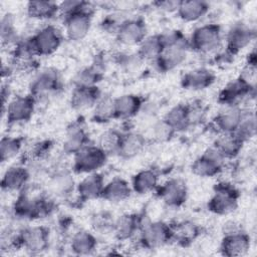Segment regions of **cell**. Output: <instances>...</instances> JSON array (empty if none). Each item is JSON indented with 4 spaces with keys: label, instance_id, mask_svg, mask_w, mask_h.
<instances>
[{
    "label": "cell",
    "instance_id": "obj_1",
    "mask_svg": "<svg viewBox=\"0 0 257 257\" xmlns=\"http://www.w3.org/2000/svg\"><path fill=\"white\" fill-rule=\"evenodd\" d=\"M54 209L52 200L43 195H30L24 189L13 204L15 217L23 220H35L49 215Z\"/></svg>",
    "mask_w": 257,
    "mask_h": 257
},
{
    "label": "cell",
    "instance_id": "obj_2",
    "mask_svg": "<svg viewBox=\"0 0 257 257\" xmlns=\"http://www.w3.org/2000/svg\"><path fill=\"white\" fill-rule=\"evenodd\" d=\"M189 50V39L181 32L172 42L164 47L161 55L154 61L156 68L160 72L174 70L186 60Z\"/></svg>",
    "mask_w": 257,
    "mask_h": 257
},
{
    "label": "cell",
    "instance_id": "obj_3",
    "mask_svg": "<svg viewBox=\"0 0 257 257\" xmlns=\"http://www.w3.org/2000/svg\"><path fill=\"white\" fill-rule=\"evenodd\" d=\"M222 29L217 23H207L194 29L190 39V49L201 53L209 54L215 52L222 43Z\"/></svg>",
    "mask_w": 257,
    "mask_h": 257
},
{
    "label": "cell",
    "instance_id": "obj_4",
    "mask_svg": "<svg viewBox=\"0 0 257 257\" xmlns=\"http://www.w3.org/2000/svg\"><path fill=\"white\" fill-rule=\"evenodd\" d=\"M240 193L228 182H220L214 187V194L208 202V209L216 215H228L234 212L239 204Z\"/></svg>",
    "mask_w": 257,
    "mask_h": 257
},
{
    "label": "cell",
    "instance_id": "obj_5",
    "mask_svg": "<svg viewBox=\"0 0 257 257\" xmlns=\"http://www.w3.org/2000/svg\"><path fill=\"white\" fill-rule=\"evenodd\" d=\"M49 246V230L44 226H30L15 235L14 249L23 248L30 254H40Z\"/></svg>",
    "mask_w": 257,
    "mask_h": 257
},
{
    "label": "cell",
    "instance_id": "obj_6",
    "mask_svg": "<svg viewBox=\"0 0 257 257\" xmlns=\"http://www.w3.org/2000/svg\"><path fill=\"white\" fill-rule=\"evenodd\" d=\"M173 241L172 225L163 221H147L139 232V244L145 249H157Z\"/></svg>",
    "mask_w": 257,
    "mask_h": 257
},
{
    "label": "cell",
    "instance_id": "obj_7",
    "mask_svg": "<svg viewBox=\"0 0 257 257\" xmlns=\"http://www.w3.org/2000/svg\"><path fill=\"white\" fill-rule=\"evenodd\" d=\"M108 156L97 145H87L73 155L72 171L76 174H91L101 169Z\"/></svg>",
    "mask_w": 257,
    "mask_h": 257
},
{
    "label": "cell",
    "instance_id": "obj_8",
    "mask_svg": "<svg viewBox=\"0 0 257 257\" xmlns=\"http://www.w3.org/2000/svg\"><path fill=\"white\" fill-rule=\"evenodd\" d=\"M29 40L37 56H48L60 47L63 36L58 27L47 24L29 37Z\"/></svg>",
    "mask_w": 257,
    "mask_h": 257
},
{
    "label": "cell",
    "instance_id": "obj_9",
    "mask_svg": "<svg viewBox=\"0 0 257 257\" xmlns=\"http://www.w3.org/2000/svg\"><path fill=\"white\" fill-rule=\"evenodd\" d=\"M37 100L29 93L26 95H17L11 98L5 106L2 107L3 115L8 124L28 121L35 110Z\"/></svg>",
    "mask_w": 257,
    "mask_h": 257
},
{
    "label": "cell",
    "instance_id": "obj_10",
    "mask_svg": "<svg viewBox=\"0 0 257 257\" xmlns=\"http://www.w3.org/2000/svg\"><path fill=\"white\" fill-rule=\"evenodd\" d=\"M62 86V79L59 71L55 68L49 67L39 71L30 83V94L36 99L49 96Z\"/></svg>",
    "mask_w": 257,
    "mask_h": 257
},
{
    "label": "cell",
    "instance_id": "obj_11",
    "mask_svg": "<svg viewBox=\"0 0 257 257\" xmlns=\"http://www.w3.org/2000/svg\"><path fill=\"white\" fill-rule=\"evenodd\" d=\"M93 8L89 4L86 8L63 18L64 32L70 41H80L84 39L91 28Z\"/></svg>",
    "mask_w": 257,
    "mask_h": 257
},
{
    "label": "cell",
    "instance_id": "obj_12",
    "mask_svg": "<svg viewBox=\"0 0 257 257\" xmlns=\"http://www.w3.org/2000/svg\"><path fill=\"white\" fill-rule=\"evenodd\" d=\"M225 160L223 155L215 147H211L206 149L203 154L193 162L191 171L200 178H212L222 172Z\"/></svg>",
    "mask_w": 257,
    "mask_h": 257
},
{
    "label": "cell",
    "instance_id": "obj_13",
    "mask_svg": "<svg viewBox=\"0 0 257 257\" xmlns=\"http://www.w3.org/2000/svg\"><path fill=\"white\" fill-rule=\"evenodd\" d=\"M146 21L141 17L125 18L118 27L115 38L118 43L124 46H139L148 36Z\"/></svg>",
    "mask_w": 257,
    "mask_h": 257
},
{
    "label": "cell",
    "instance_id": "obj_14",
    "mask_svg": "<svg viewBox=\"0 0 257 257\" xmlns=\"http://www.w3.org/2000/svg\"><path fill=\"white\" fill-rule=\"evenodd\" d=\"M255 38V30L244 22L234 23L226 34V53L234 56L250 45Z\"/></svg>",
    "mask_w": 257,
    "mask_h": 257
},
{
    "label": "cell",
    "instance_id": "obj_15",
    "mask_svg": "<svg viewBox=\"0 0 257 257\" xmlns=\"http://www.w3.org/2000/svg\"><path fill=\"white\" fill-rule=\"evenodd\" d=\"M158 197L171 208L182 207L188 198V187L184 180L173 178L156 189Z\"/></svg>",
    "mask_w": 257,
    "mask_h": 257
},
{
    "label": "cell",
    "instance_id": "obj_16",
    "mask_svg": "<svg viewBox=\"0 0 257 257\" xmlns=\"http://www.w3.org/2000/svg\"><path fill=\"white\" fill-rule=\"evenodd\" d=\"M255 85L248 83L242 77L238 76L236 79L230 81L220 91L218 101L222 105H240V103L254 95Z\"/></svg>",
    "mask_w": 257,
    "mask_h": 257
},
{
    "label": "cell",
    "instance_id": "obj_17",
    "mask_svg": "<svg viewBox=\"0 0 257 257\" xmlns=\"http://www.w3.org/2000/svg\"><path fill=\"white\" fill-rule=\"evenodd\" d=\"M250 246V236L240 229H236L224 233L220 244V252L227 257H240L248 253Z\"/></svg>",
    "mask_w": 257,
    "mask_h": 257
},
{
    "label": "cell",
    "instance_id": "obj_18",
    "mask_svg": "<svg viewBox=\"0 0 257 257\" xmlns=\"http://www.w3.org/2000/svg\"><path fill=\"white\" fill-rule=\"evenodd\" d=\"M144 215L123 214L114 220L112 232L119 241H126L139 234L142 226L147 222Z\"/></svg>",
    "mask_w": 257,
    "mask_h": 257
},
{
    "label": "cell",
    "instance_id": "obj_19",
    "mask_svg": "<svg viewBox=\"0 0 257 257\" xmlns=\"http://www.w3.org/2000/svg\"><path fill=\"white\" fill-rule=\"evenodd\" d=\"M89 145V137L80 120H75L70 123L65 133L63 142V152L69 155H75L81 149Z\"/></svg>",
    "mask_w": 257,
    "mask_h": 257
},
{
    "label": "cell",
    "instance_id": "obj_20",
    "mask_svg": "<svg viewBox=\"0 0 257 257\" xmlns=\"http://www.w3.org/2000/svg\"><path fill=\"white\" fill-rule=\"evenodd\" d=\"M30 179V172L24 166L8 168L1 179V188L9 193H20L26 189Z\"/></svg>",
    "mask_w": 257,
    "mask_h": 257
},
{
    "label": "cell",
    "instance_id": "obj_21",
    "mask_svg": "<svg viewBox=\"0 0 257 257\" xmlns=\"http://www.w3.org/2000/svg\"><path fill=\"white\" fill-rule=\"evenodd\" d=\"M243 109L240 105H223L213 119V124L219 134L234 133L242 118Z\"/></svg>",
    "mask_w": 257,
    "mask_h": 257
},
{
    "label": "cell",
    "instance_id": "obj_22",
    "mask_svg": "<svg viewBox=\"0 0 257 257\" xmlns=\"http://www.w3.org/2000/svg\"><path fill=\"white\" fill-rule=\"evenodd\" d=\"M144 106V98L139 94L126 93L114 97V118L130 119L136 116Z\"/></svg>",
    "mask_w": 257,
    "mask_h": 257
},
{
    "label": "cell",
    "instance_id": "obj_23",
    "mask_svg": "<svg viewBox=\"0 0 257 257\" xmlns=\"http://www.w3.org/2000/svg\"><path fill=\"white\" fill-rule=\"evenodd\" d=\"M216 80L213 70L206 67H199L185 73L181 79V85L189 90H203L211 86Z\"/></svg>",
    "mask_w": 257,
    "mask_h": 257
},
{
    "label": "cell",
    "instance_id": "obj_24",
    "mask_svg": "<svg viewBox=\"0 0 257 257\" xmlns=\"http://www.w3.org/2000/svg\"><path fill=\"white\" fill-rule=\"evenodd\" d=\"M104 185V179L101 174L97 172L87 174L76 186L79 200L85 202L101 198Z\"/></svg>",
    "mask_w": 257,
    "mask_h": 257
},
{
    "label": "cell",
    "instance_id": "obj_25",
    "mask_svg": "<svg viewBox=\"0 0 257 257\" xmlns=\"http://www.w3.org/2000/svg\"><path fill=\"white\" fill-rule=\"evenodd\" d=\"M101 94L102 93L97 85L87 87H74L70 96V105L75 110L93 108Z\"/></svg>",
    "mask_w": 257,
    "mask_h": 257
},
{
    "label": "cell",
    "instance_id": "obj_26",
    "mask_svg": "<svg viewBox=\"0 0 257 257\" xmlns=\"http://www.w3.org/2000/svg\"><path fill=\"white\" fill-rule=\"evenodd\" d=\"M132 192V186L124 179L115 177L104 185L101 199L110 203H120L128 199Z\"/></svg>",
    "mask_w": 257,
    "mask_h": 257
},
{
    "label": "cell",
    "instance_id": "obj_27",
    "mask_svg": "<svg viewBox=\"0 0 257 257\" xmlns=\"http://www.w3.org/2000/svg\"><path fill=\"white\" fill-rule=\"evenodd\" d=\"M146 143V138L140 133H122L117 156L122 159H132L138 156L144 150Z\"/></svg>",
    "mask_w": 257,
    "mask_h": 257
},
{
    "label": "cell",
    "instance_id": "obj_28",
    "mask_svg": "<svg viewBox=\"0 0 257 257\" xmlns=\"http://www.w3.org/2000/svg\"><path fill=\"white\" fill-rule=\"evenodd\" d=\"M210 9L208 2L203 0H184L180 1L176 11L179 18L186 22H196L202 19Z\"/></svg>",
    "mask_w": 257,
    "mask_h": 257
},
{
    "label": "cell",
    "instance_id": "obj_29",
    "mask_svg": "<svg viewBox=\"0 0 257 257\" xmlns=\"http://www.w3.org/2000/svg\"><path fill=\"white\" fill-rule=\"evenodd\" d=\"M27 15L36 20H50L59 15V3L54 1L33 0L26 4Z\"/></svg>",
    "mask_w": 257,
    "mask_h": 257
},
{
    "label": "cell",
    "instance_id": "obj_30",
    "mask_svg": "<svg viewBox=\"0 0 257 257\" xmlns=\"http://www.w3.org/2000/svg\"><path fill=\"white\" fill-rule=\"evenodd\" d=\"M159 184V174L154 169L139 171L132 180V189L139 195H146L156 191Z\"/></svg>",
    "mask_w": 257,
    "mask_h": 257
},
{
    "label": "cell",
    "instance_id": "obj_31",
    "mask_svg": "<svg viewBox=\"0 0 257 257\" xmlns=\"http://www.w3.org/2000/svg\"><path fill=\"white\" fill-rule=\"evenodd\" d=\"M163 120L175 132H182L191 126L188 103H179L173 106L164 116Z\"/></svg>",
    "mask_w": 257,
    "mask_h": 257
},
{
    "label": "cell",
    "instance_id": "obj_32",
    "mask_svg": "<svg viewBox=\"0 0 257 257\" xmlns=\"http://www.w3.org/2000/svg\"><path fill=\"white\" fill-rule=\"evenodd\" d=\"M244 143L234 133L219 134L214 146L227 159H234L239 155Z\"/></svg>",
    "mask_w": 257,
    "mask_h": 257
},
{
    "label": "cell",
    "instance_id": "obj_33",
    "mask_svg": "<svg viewBox=\"0 0 257 257\" xmlns=\"http://www.w3.org/2000/svg\"><path fill=\"white\" fill-rule=\"evenodd\" d=\"M96 248V237L86 230H79L75 232L71 237L70 249L75 255H89L92 254Z\"/></svg>",
    "mask_w": 257,
    "mask_h": 257
},
{
    "label": "cell",
    "instance_id": "obj_34",
    "mask_svg": "<svg viewBox=\"0 0 257 257\" xmlns=\"http://www.w3.org/2000/svg\"><path fill=\"white\" fill-rule=\"evenodd\" d=\"M173 241L182 246H188L194 242L201 234L200 227L191 221H182L172 225Z\"/></svg>",
    "mask_w": 257,
    "mask_h": 257
},
{
    "label": "cell",
    "instance_id": "obj_35",
    "mask_svg": "<svg viewBox=\"0 0 257 257\" xmlns=\"http://www.w3.org/2000/svg\"><path fill=\"white\" fill-rule=\"evenodd\" d=\"M164 49L161 34H154L147 36L139 45L138 56L142 61H155Z\"/></svg>",
    "mask_w": 257,
    "mask_h": 257
},
{
    "label": "cell",
    "instance_id": "obj_36",
    "mask_svg": "<svg viewBox=\"0 0 257 257\" xmlns=\"http://www.w3.org/2000/svg\"><path fill=\"white\" fill-rule=\"evenodd\" d=\"M49 188L57 196L69 195L74 189V180L70 172L66 170L58 171L51 176Z\"/></svg>",
    "mask_w": 257,
    "mask_h": 257
},
{
    "label": "cell",
    "instance_id": "obj_37",
    "mask_svg": "<svg viewBox=\"0 0 257 257\" xmlns=\"http://www.w3.org/2000/svg\"><path fill=\"white\" fill-rule=\"evenodd\" d=\"M114 119V98L110 95L101 94L93 106L92 120L99 123H105Z\"/></svg>",
    "mask_w": 257,
    "mask_h": 257
},
{
    "label": "cell",
    "instance_id": "obj_38",
    "mask_svg": "<svg viewBox=\"0 0 257 257\" xmlns=\"http://www.w3.org/2000/svg\"><path fill=\"white\" fill-rule=\"evenodd\" d=\"M102 77V71L99 64L93 63L88 67L79 70L74 76V87L96 86Z\"/></svg>",
    "mask_w": 257,
    "mask_h": 257
},
{
    "label": "cell",
    "instance_id": "obj_39",
    "mask_svg": "<svg viewBox=\"0 0 257 257\" xmlns=\"http://www.w3.org/2000/svg\"><path fill=\"white\" fill-rule=\"evenodd\" d=\"M256 115L255 112L250 109H243L242 118L239 122L238 127L234 132V134L245 144L247 141L251 140L256 135Z\"/></svg>",
    "mask_w": 257,
    "mask_h": 257
},
{
    "label": "cell",
    "instance_id": "obj_40",
    "mask_svg": "<svg viewBox=\"0 0 257 257\" xmlns=\"http://www.w3.org/2000/svg\"><path fill=\"white\" fill-rule=\"evenodd\" d=\"M24 143L22 137L4 136L0 141V161L2 163L14 159L21 152Z\"/></svg>",
    "mask_w": 257,
    "mask_h": 257
},
{
    "label": "cell",
    "instance_id": "obj_41",
    "mask_svg": "<svg viewBox=\"0 0 257 257\" xmlns=\"http://www.w3.org/2000/svg\"><path fill=\"white\" fill-rule=\"evenodd\" d=\"M0 37H1V42L3 46L5 45L14 46L19 40L17 36L16 28H15L14 17L10 13H6L1 18Z\"/></svg>",
    "mask_w": 257,
    "mask_h": 257
},
{
    "label": "cell",
    "instance_id": "obj_42",
    "mask_svg": "<svg viewBox=\"0 0 257 257\" xmlns=\"http://www.w3.org/2000/svg\"><path fill=\"white\" fill-rule=\"evenodd\" d=\"M121 136L122 133L116 130H107L99 136L97 146L104 151L108 157L111 155H117Z\"/></svg>",
    "mask_w": 257,
    "mask_h": 257
},
{
    "label": "cell",
    "instance_id": "obj_43",
    "mask_svg": "<svg viewBox=\"0 0 257 257\" xmlns=\"http://www.w3.org/2000/svg\"><path fill=\"white\" fill-rule=\"evenodd\" d=\"M90 3L79 0H66L59 3V15L63 18L71 14H74L84 8H86Z\"/></svg>",
    "mask_w": 257,
    "mask_h": 257
},
{
    "label": "cell",
    "instance_id": "obj_44",
    "mask_svg": "<svg viewBox=\"0 0 257 257\" xmlns=\"http://www.w3.org/2000/svg\"><path fill=\"white\" fill-rule=\"evenodd\" d=\"M174 134L175 132L163 119L156 122L152 130V136L158 142H166L170 140Z\"/></svg>",
    "mask_w": 257,
    "mask_h": 257
},
{
    "label": "cell",
    "instance_id": "obj_45",
    "mask_svg": "<svg viewBox=\"0 0 257 257\" xmlns=\"http://www.w3.org/2000/svg\"><path fill=\"white\" fill-rule=\"evenodd\" d=\"M113 223H114V220H112L107 214L100 213V214H96L93 217L92 226L95 229V231L107 232V231H112Z\"/></svg>",
    "mask_w": 257,
    "mask_h": 257
},
{
    "label": "cell",
    "instance_id": "obj_46",
    "mask_svg": "<svg viewBox=\"0 0 257 257\" xmlns=\"http://www.w3.org/2000/svg\"><path fill=\"white\" fill-rule=\"evenodd\" d=\"M125 18H120L119 14H110L107 15L105 18H103V20L100 23V26L102 27L103 30L109 32V33H113L115 35L118 27L120 26V24L123 22Z\"/></svg>",
    "mask_w": 257,
    "mask_h": 257
},
{
    "label": "cell",
    "instance_id": "obj_47",
    "mask_svg": "<svg viewBox=\"0 0 257 257\" xmlns=\"http://www.w3.org/2000/svg\"><path fill=\"white\" fill-rule=\"evenodd\" d=\"M51 148H52V143L50 141L39 142L34 146L32 150V156L36 159H41L50 152Z\"/></svg>",
    "mask_w": 257,
    "mask_h": 257
},
{
    "label": "cell",
    "instance_id": "obj_48",
    "mask_svg": "<svg viewBox=\"0 0 257 257\" xmlns=\"http://www.w3.org/2000/svg\"><path fill=\"white\" fill-rule=\"evenodd\" d=\"M180 1H158L155 2L154 5L157 6V8L164 10V11H168V12H172V11H177L178 7H179Z\"/></svg>",
    "mask_w": 257,
    "mask_h": 257
}]
</instances>
